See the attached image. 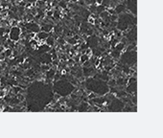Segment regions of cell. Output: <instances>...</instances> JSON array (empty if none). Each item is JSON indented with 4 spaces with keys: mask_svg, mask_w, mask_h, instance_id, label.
Listing matches in <instances>:
<instances>
[{
    "mask_svg": "<svg viewBox=\"0 0 163 138\" xmlns=\"http://www.w3.org/2000/svg\"><path fill=\"white\" fill-rule=\"evenodd\" d=\"M90 59V57L89 56H87L86 54H82L81 56H80V61H81V63H84V62H86V61H88Z\"/></svg>",
    "mask_w": 163,
    "mask_h": 138,
    "instance_id": "6da1fadb",
    "label": "cell"
},
{
    "mask_svg": "<svg viewBox=\"0 0 163 138\" xmlns=\"http://www.w3.org/2000/svg\"><path fill=\"white\" fill-rule=\"evenodd\" d=\"M83 52H84V54H86L89 57H91V55H92V50L90 48H86V50L83 51Z\"/></svg>",
    "mask_w": 163,
    "mask_h": 138,
    "instance_id": "5b68a950",
    "label": "cell"
},
{
    "mask_svg": "<svg viewBox=\"0 0 163 138\" xmlns=\"http://www.w3.org/2000/svg\"><path fill=\"white\" fill-rule=\"evenodd\" d=\"M103 1H104V0H96V3H97L98 5H101V4L103 3Z\"/></svg>",
    "mask_w": 163,
    "mask_h": 138,
    "instance_id": "52a82bcc",
    "label": "cell"
},
{
    "mask_svg": "<svg viewBox=\"0 0 163 138\" xmlns=\"http://www.w3.org/2000/svg\"><path fill=\"white\" fill-rule=\"evenodd\" d=\"M46 43H47V45L54 46V44H55V38H46Z\"/></svg>",
    "mask_w": 163,
    "mask_h": 138,
    "instance_id": "7a4b0ae2",
    "label": "cell"
},
{
    "mask_svg": "<svg viewBox=\"0 0 163 138\" xmlns=\"http://www.w3.org/2000/svg\"><path fill=\"white\" fill-rule=\"evenodd\" d=\"M53 13H54V12H53L52 10H46V11H45V15H46L47 17H52V16H53Z\"/></svg>",
    "mask_w": 163,
    "mask_h": 138,
    "instance_id": "3957f363",
    "label": "cell"
},
{
    "mask_svg": "<svg viewBox=\"0 0 163 138\" xmlns=\"http://www.w3.org/2000/svg\"><path fill=\"white\" fill-rule=\"evenodd\" d=\"M95 96H96V95H95L94 93H90V95L88 96V99H92V98H94Z\"/></svg>",
    "mask_w": 163,
    "mask_h": 138,
    "instance_id": "8992f818",
    "label": "cell"
},
{
    "mask_svg": "<svg viewBox=\"0 0 163 138\" xmlns=\"http://www.w3.org/2000/svg\"><path fill=\"white\" fill-rule=\"evenodd\" d=\"M70 2H71V3H73V4H76V3H78V2H79V0H70Z\"/></svg>",
    "mask_w": 163,
    "mask_h": 138,
    "instance_id": "ba28073f",
    "label": "cell"
},
{
    "mask_svg": "<svg viewBox=\"0 0 163 138\" xmlns=\"http://www.w3.org/2000/svg\"><path fill=\"white\" fill-rule=\"evenodd\" d=\"M87 21H88V23H89V24H93V25H94L95 18H94V17H92V16H91V15H90V16H89V17H88Z\"/></svg>",
    "mask_w": 163,
    "mask_h": 138,
    "instance_id": "277c9868",
    "label": "cell"
}]
</instances>
